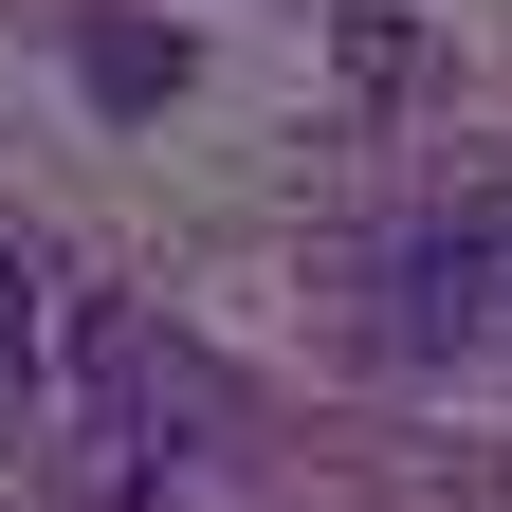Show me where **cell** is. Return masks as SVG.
<instances>
[{
  "instance_id": "obj_1",
  "label": "cell",
  "mask_w": 512,
  "mask_h": 512,
  "mask_svg": "<svg viewBox=\"0 0 512 512\" xmlns=\"http://www.w3.org/2000/svg\"><path fill=\"white\" fill-rule=\"evenodd\" d=\"M494 275H512V220H421L403 256H384V293H403V330H494Z\"/></svg>"
},
{
  "instance_id": "obj_2",
  "label": "cell",
  "mask_w": 512,
  "mask_h": 512,
  "mask_svg": "<svg viewBox=\"0 0 512 512\" xmlns=\"http://www.w3.org/2000/svg\"><path fill=\"white\" fill-rule=\"evenodd\" d=\"M92 92H110V110H147V92H183V37H147V19H110V37H92Z\"/></svg>"
}]
</instances>
